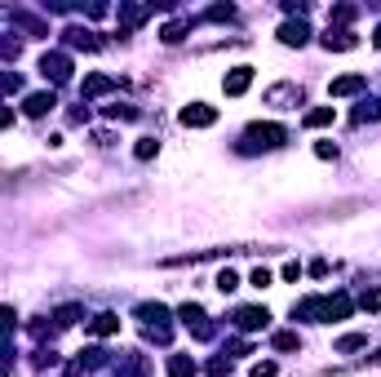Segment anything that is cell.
<instances>
[{
    "instance_id": "cell-31",
    "label": "cell",
    "mask_w": 381,
    "mask_h": 377,
    "mask_svg": "<svg viewBox=\"0 0 381 377\" xmlns=\"http://www.w3.org/2000/svg\"><path fill=\"white\" fill-rule=\"evenodd\" d=\"M5 125H14V107H0V129Z\"/></svg>"
},
{
    "instance_id": "cell-30",
    "label": "cell",
    "mask_w": 381,
    "mask_h": 377,
    "mask_svg": "<svg viewBox=\"0 0 381 377\" xmlns=\"http://www.w3.org/2000/svg\"><path fill=\"white\" fill-rule=\"evenodd\" d=\"M253 377H275V364L266 360V364H253Z\"/></svg>"
},
{
    "instance_id": "cell-19",
    "label": "cell",
    "mask_w": 381,
    "mask_h": 377,
    "mask_svg": "<svg viewBox=\"0 0 381 377\" xmlns=\"http://www.w3.org/2000/svg\"><path fill=\"white\" fill-rule=\"evenodd\" d=\"M381 116V102H364V107L355 111V125H364V120H377Z\"/></svg>"
},
{
    "instance_id": "cell-20",
    "label": "cell",
    "mask_w": 381,
    "mask_h": 377,
    "mask_svg": "<svg viewBox=\"0 0 381 377\" xmlns=\"http://www.w3.org/2000/svg\"><path fill=\"white\" fill-rule=\"evenodd\" d=\"M155 151H160V143H155V138H142V143L133 147V156H137V160H151Z\"/></svg>"
},
{
    "instance_id": "cell-1",
    "label": "cell",
    "mask_w": 381,
    "mask_h": 377,
    "mask_svg": "<svg viewBox=\"0 0 381 377\" xmlns=\"http://www.w3.org/2000/svg\"><path fill=\"white\" fill-rule=\"evenodd\" d=\"M284 138H288V129H284V125H248L244 143H248V147H280Z\"/></svg>"
},
{
    "instance_id": "cell-25",
    "label": "cell",
    "mask_w": 381,
    "mask_h": 377,
    "mask_svg": "<svg viewBox=\"0 0 381 377\" xmlns=\"http://www.w3.org/2000/svg\"><path fill=\"white\" fill-rule=\"evenodd\" d=\"M182 32H187L182 23H169V27H164V45H178V40H182Z\"/></svg>"
},
{
    "instance_id": "cell-5",
    "label": "cell",
    "mask_w": 381,
    "mask_h": 377,
    "mask_svg": "<svg viewBox=\"0 0 381 377\" xmlns=\"http://www.w3.org/2000/svg\"><path fill=\"white\" fill-rule=\"evenodd\" d=\"M222 84H226V93H231V98H239V93H244L248 84H253V67H235V71H231Z\"/></svg>"
},
{
    "instance_id": "cell-18",
    "label": "cell",
    "mask_w": 381,
    "mask_h": 377,
    "mask_svg": "<svg viewBox=\"0 0 381 377\" xmlns=\"http://www.w3.org/2000/svg\"><path fill=\"white\" fill-rule=\"evenodd\" d=\"M213 284H218L222 293H235V289H239V276H235V271H222V276L213 280Z\"/></svg>"
},
{
    "instance_id": "cell-12",
    "label": "cell",
    "mask_w": 381,
    "mask_h": 377,
    "mask_svg": "<svg viewBox=\"0 0 381 377\" xmlns=\"http://www.w3.org/2000/svg\"><path fill=\"white\" fill-rule=\"evenodd\" d=\"M14 324H18V311L14 306H0V346H5L9 333H14Z\"/></svg>"
},
{
    "instance_id": "cell-17",
    "label": "cell",
    "mask_w": 381,
    "mask_h": 377,
    "mask_svg": "<svg viewBox=\"0 0 381 377\" xmlns=\"http://www.w3.org/2000/svg\"><path fill=\"white\" fill-rule=\"evenodd\" d=\"M107 89H111L107 75H89V80H85V93H89V98H98V93H107Z\"/></svg>"
},
{
    "instance_id": "cell-2",
    "label": "cell",
    "mask_w": 381,
    "mask_h": 377,
    "mask_svg": "<svg viewBox=\"0 0 381 377\" xmlns=\"http://www.w3.org/2000/svg\"><path fill=\"white\" fill-rule=\"evenodd\" d=\"M213 120H218V111H213L209 102H191V107H182V125H187V129H209Z\"/></svg>"
},
{
    "instance_id": "cell-26",
    "label": "cell",
    "mask_w": 381,
    "mask_h": 377,
    "mask_svg": "<svg viewBox=\"0 0 381 377\" xmlns=\"http://www.w3.org/2000/svg\"><path fill=\"white\" fill-rule=\"evenodd\" d=\"M248 284H257V289H266V284H271V271H266V267H257V271H253V276H248Z\"/></svg>"
},
{
    "instance_id": "cell-32",
    "label": "cell",
    "mask_w": 381,
    "mask_h": 377,
    "mask_svg": "<svg viewBox=\"0 0 381 377\" xmlns=\"http://www.w3.org/2000/svg\"><path fill=\"white\" fill-rule=\"evenodd\" d=\"M373 45H377V49H381V27H377V36H373Z\"/></svg>"
},
{
    "instance_id": "cell-3",
    "label": "cell",
    "mask_w": 381,
    "mask_h": 377,
    "mask_svg": "<svg viewBox=\"0 0 381 377\" xmlns=\"http://www.w3.org/2000/svg\"><path fill=\"white\" fill-rule=\"evenodd\" d=\"M266 319H271V311H266V306H239L235 311V328H244V333L266 328Z\"/></svg>"
},
{
    "instance_id": "cell-10",
    "label": "cell",
    "mask_w": 381,
    "mask_h": 377,
    "mask_svg": "<svg viewBox=\"0 0 381 377\" xmlns=\"http://www.w3.org/2000/svg\"><path fill=\"white\" fill-rule=\"evenodd\" d=\"M364 89V75H341V80H332V98H350V93H359Z\"/></svg>"
},
{
    "instance_id": "cell-6",
    "label": "cell",
    "mask_w": 381,
    "mask_h": 377,
    "mask_svg": "<svg viewBox=\"0 0 381 377\" xmlns=\"http://www.w3.org/2000/svg\"><path fill=\"white\" fill-rule=\"evenodd\" d=\"M53 107H58V98H53V93H31V98H27L23 102V111H27V116H44V111H53Z\"/></svg>"
},
{
    "instance_id": "cell-24",
    "label": "cell",
    "mask_w": 381,
    "mask_h": 377,
    "mask_svg": "<svg viewBox=\"0 0 381 377\" xmlns=\"http://www.w3.org/2000/svg\"><path fill=\"white\" fill-rule=\"evenodd\" d=\"M67 36H71V45H85V49H98L94 32H67Z\"/></svg>"
},
{
    "instance_id": "cell-15",
    "label": "cell",
    "mask_w": 381,
    "mask_h": 377,
    "mask_svg": "<svg viewBox=\"0 0 381 377\" xmlns=\"http://www.w3.org/2000/svg\"><path fill=\"white\" fill-rule=\"evenodd\" d=\"M306 125H311V129L332 125V107H315V111H306Z\"/></svg>"
},
{
    "instance_id": "cell-11",
    "label": "cell",
    "mask_w": 381,
    "mask_h": 377,
    "mask_svg": "<svg viewBox=\"0 0 381 377\" xmlns=\"http://www.w3.org/2000/svg\"><path fill=\"white\" fill-rule=\"evenodd\" d=\"M89 333H98V337H111V333H120V315H111V311H102V315L89 324Z\"/></svg>"
},
{
    "instance_id": "cell-8",
    "label": "cell",
    "mask_w": 381,
    "mask_h": 377,
    "mask_svg": "<svg viewBox=\"0 0 381 377\" xmlns=\"http://www.w3.org/2000/svg\"><path fill=\"white\" fill-rule=\"evenodd\" d=\"M350 311H355V306H350V297H324V319H346L350 315Z\"/></svg>"
},
{
    "instance_id": "cell-29",
    "label": "cell",
    "mask_w": 381,
    "mask_h": 377,
    "mask_svg": "<svg viewBox=\"0 0 381 377\" xmlns=\"http://www.w3.org/2000/svg\"><path fill=\"white\" fill-rule=\"evenodd\" d=\"M9 89H18V75H14V71L0 75V93H9Z\"/></svg>"
},
{
    "instance_id": "cell-7",
    "label": "cell",
    "mask_w": 381,
    "mask_h": 377,
    "mask_svg": "<svg viewBox=\"0 0 381 377\" xmlns=\"http://www.w3.org/2000/svg\"><path fill=\"white\" fill-rule=\"evenodd\" d=\"M137 319H142V324H160V328H164L169 306H160V302H142V306H137Z\"/></svg>"
},
{
    "instance_id": "cell-4",
    "label": "cell",
    "mask_w": 381,
    "mask_h": 377,
    "mask_svg": "<svg viewBox=\"0 0 381 377\" xmlns=\"http://www.w3.org/2000/svg\"><path fill=\"white\" fill-rule=\"evenodd\" d=\"M40 71L44 75H49V80H67V75H71V58H67V53H44V58H40Z\"/></svg>"
},
{
    "instance_id": "cell-23",
    "label": "cell",
    "mask_w": 381,
    "mask_h": 377,
    "mask_svg": "<svg viewBox=\"0 0 381 377\" xmlns=\"http://www.w3.org/2000/svg\"><path fill=\"white\" fill-rule=\"evenodd\" d=\"M359 306H364V311H381V289H368V293L359 297Z\"/></svg>"
},
{
    "instance_id": "cell-9",
    "label": "cell",
    "mask_w": 381,
    "mask_h": 377,
    "mask_svg": "<svg viewBox=\"0 0 381 377\" xmlns=\"http://www.w3.org/2000/svg\"><path fill=\"white\" fill-rule=\"evenodd\" d=\"M306 36H311V27H306L302 18H297V23H284V27H280V40H284V45H306Z\"/></svg>"
},
{
    "instance_id": "cell-28",
    "label": "cell",
    "mask_w": 381,
    "mask_h": 377,
    "mask_svg": "<svg viewBox=\"0 0 381 377\" xmlns=\"http://www.w3.org/2000/svg\"><path fill=\"white\" fill-rule=\"evenodd\" d=\"M315 156H319V160H337V147H332V143H319V147H315Z\"/></svg>"
},
{
    "instance_id": "cell-13",
    "label": "cell",
    "mask_w": 381,
    "mask_h": 377,
    "mask_svg": "<svg viewBox=\"0 0 381 377\" xmlns=\"http://www.w3.org/2000/svg\"><path fill=\"white\" fill-rule=\"evenodd\" d=\"M324 45H328V49H355V36H350V32H328V36H324Z\"/></svg>"
},
{
    "instance_id": "cell-14",
    "label": "cell",
    "mask_w": 381,
    "mask_h": 377,
    "mask_svg": "<svg viewBox=\"0 0 381 377\" xmlns=\"http://www.w3.org/2000/svg\"><path fill=\"white\" fill-rule=\"evenodd\" d=\"M191 373H195L191 355H173V360H169V377H191Z\"/></svg>"
},
{
    "instance_id": "cell-21",
    "label": "cell",
    "mask_w": 381,
    "mask_h": 377,
    "mask_svg": "<svg viewBox=\"0 0 381 377\" xmlns=\"http://www.w3.org/2000/svg\"><path fill=\"white\" fill-rule=\"evenodd\" d=\"M297 333H275V351H297Z\"/></svg>"
},
{
    "instance_id": "cell-16",
    "label": "cell",
    "mask_w": 381,
    "mask_h": 377,
    "mask_svg": "<svg viewBox=\"0 0 381 377\" xmlns=\"http://www.w3.org/2000/svg\"><path fill=\"white\" fill-rule=\"evenodd\" d=\"M359 346H368V337H364V333H346V337L337 342V351L346 355V351H359Z\"/></svg>"
},
{
    "instance_id": "cell-27",
    "label": "cell",
    "mask_w": 381,
    "mask_h": 377,
    "mask_svg": "<svg viewBox=\"0 0 381 377\" xmlns=\"http://www.w3.org/2000/svg\"><path fill=\"white\" fill-rule=\"evenodd\" d=\"M76 315H80V306H62L58 311V324H76Z\"/></svg>"
},
{
    "instance_id": "cell-22",
    "label": "cell",
    "mask_w": 381,
    "mask_h": 377,
    "mask_svg": "<svg viewBox=\"0 0 381 377\" xmlns=\"http://www.w3.org/2000/svg\"><path fill=\"white\" fill-rule=\"evenodd\" d=\"M178 315H182V319H187V324H195V328H200V319H204V311H200V306H195V302H187V306H182V311H178Z\"/></svg>"
}]
</instances>
